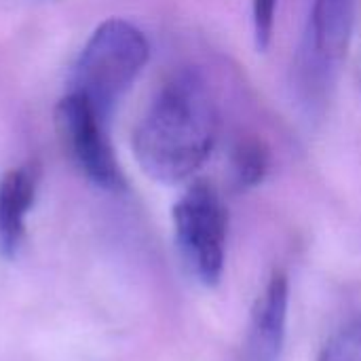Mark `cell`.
<instances>
[{"label":"cell","instance_id":"30bf717a","mask_svg":"<svg viewBox=\"0 0 361 361\" xmlns=\"http://www.w3.org/2000/svg\"><path fill=\"white\" fill-rule=\"evenodd\" d=\"M275 13H277V0H252L254 38L258 51L262 53L271 47V38L275 30Z\"/></svg>","mask_w":361,"mask_h":361},{"label":"cell","instance_id":"277c9868","mask_svg":"<svg viewBox=\"0 0 361 361\" xmlns=\"http://www.w3.org/2000/svg\"><path fill=\"white\" fill-rule=\"evenodd\" d=\"M355 21V0H315L296 61V80L311 108L326 99L347 55Z\"/></svg>","mask_w":361,"mask_h":361},{"label":"cell","instance_id":"52a82bcc","mask_svg":"<svg viewBox=\"0 0 361 361\" xmlns=\"http://www.w3.org/2000/svg\"><path fill=\"white\" fill-rule=\"evenodd\" d=\"M38 167L25 163L0 178V254L17 258L25 239V220L38 190Z\"/></svg>","mask_w":361,"mask_h":361},{"label":"cell","instance_id":"8992f818","mask_svg":"<svg viewBox=\"0 0 361 361\" xmlns=\"http://www.w3.org/2000/svg\"><path fill=\"white\" fill-rule=\"evenodd\" d=\"M290 309V283L283 271H275L258 294L243 345V361H279Z\"/></svg>","mask_w":361,"mask_h":361},{"label":"cell","instance_id":"5b68a950","mask_svg":"<svg viewBox=\"0 0 361 361\" xmlns=\"http://www.w3.org/2000/svg\"><path fill=\"white\" fill-rule=\"evenodd\" d=\"M55 125L66 152L95 186L112 192L125 188L106 114L80 93L68 91L55 108Z\"/></svg>","mask_w":361,"mask_h":361},{"label":"cell","instance_id":"7a4b0ae2","mask_svg":"<svg viewBox=\"0 0 361 361\" xmlns=\"http://www.w3.org/2000/svg\"><path fill=\"white\" fill-rule=\"evenodd\" d=\"M150 57L144 32L125 19H106L82 47L72 74V89L110 116L118 99L142 74Z\"/></svg>","mask_w":361,"mask_h":361},{"label":"cell","instance_id":"3957f363","mask_svg":"<svg viewBox=\"0 0 361 361\" xmlns=\"http://www.w3.org/2000/svg\"><path fill=\"white\" fill-rule=\"evenodd\" d=\"M228 216L214 186L195 182L173 205V233L180 256L190 275L214 288L220 283L226 260Z\"/></svg>","mask_w":361,"mask_h":361},{"label":"cell","instance_id":"9c48e42d","mask_svg":"<svg viewBox=\"0 0 361 361\" xmlns=\"http://www.w3.org/2000/svg\"><path fill=\"white\" fill-rule=\"evenodd\" d=\"M317 361H361V317L341 326L324 345Z\"/></svg>","mask_w":361,"mask_h":361},{"label":"cell","instance_id":"ba28073f","mask_svg":"<svg viewBox=\"0 0 361 361\" xmlns=\"http://www.w3.org/2000/svg\"><path fill=\"white\" fill-rule=\"evenodd\" d=\"M233 176L239 188L258 186L269 171V152L258 140L239 142L233 150Z\"/></svg>","mask_w":361,"mask_h":361},{"label":"cell","instance_id":"6da1fadb","mask_svg":"<svg viewBox=\"0 0 361 361\" xmlns=\"http://www.w3.org/2000/svg\"><path fill=\"white\" fill-rule=\"evenodd\" d=\"M218 110L205 80L184 70L171 76L133 131V154L161 184L192 178L214 150Z\"/></svg>","mask_w":361,"mask_h":361}]
</instances>
